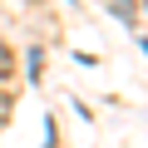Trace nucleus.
Returning a JSON list of instances; mask_svg holds the SVG:
<instances>
[{"mask_svg":"<svg viewBox=\"0 0 148 148\" xmlns=\"http://www.w3.org/2000/svg\"><path fill=\"white\" fill-rule=\"evenodd\" d=\"M143 5H148V0H143Z\"/></svg>","mask_w":148,"mask_h":148,"instance_id":"nucleus-2","label":"nucleus"},{"mask_svg":"<svg viewBox=\"0 0 148 148\" xmlns=\"http://www.w3.org/2000/svg\"><path fill=\"white\" fill-rule=\"evenodd\" d=\"M5 79H15V49L0 40V84H5Z\"/></svg>","mask_w":148,"mask_h":148,"instance_id":"nucleus-1","label":"nucleus"}]
</instances>
